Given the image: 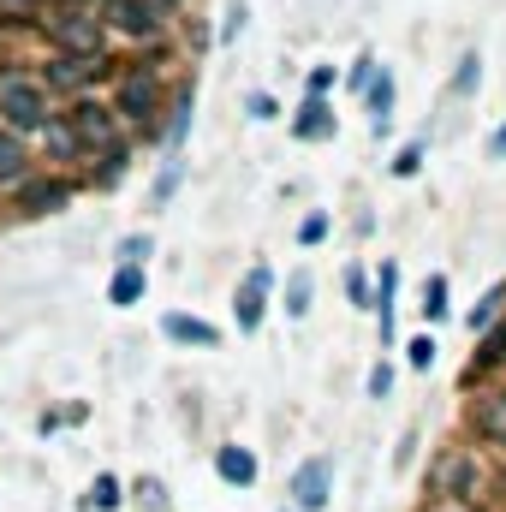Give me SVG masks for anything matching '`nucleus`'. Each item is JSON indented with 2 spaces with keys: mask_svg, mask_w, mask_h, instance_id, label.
Returning <instances> with one entry per match:
<instances>
[{
  "mask_svg": "<svg viewBox=\"0 0 506 512\" xmlns=\"http://www.w3.org/2000/svg\"><path fill=\"white\" fill-rule=\"evenodd\" d=\"M310 292H316L310 268H292V274H286V316H292V322H298V316H310Z\"/></svg>",
  "mask_w": 506,
  "mask_h": 512,
  "instance_id": "obj_23",
  "label": "nucleus"
},
{
  "mask_svg": "<svg viewBox=\"0 0 506 512\" xmlns=\"http://www.w3.org/2000/svg\"><path fill=\"white\" fill-rule=\"evenodd\" d=\"M405 364H411V370H429V364H435V340H429V334H417V340L405 346Z\"/></svg>",
  "mask_w": 506,
  "mask_h": 512,
  "instance_id": "obj_32",
  "label": "nucleus"
},
{
  "mask_svg": "<svg viewBox=\"0 0 506 512\" xmlns=\"http://www.w3.org/2000/svg\"><path fill=\"white\" fill-rule=\"evenodd\" d=\"M149 251H155V245H149V233H126V239H120V262H149Z\"/></svg>",
  "mask_w": 506,
  "mask_h": 512,
  "instance_id": "obj_30",
  "label": "nucleus"
},
{
  "mask_svg": "<svg viewBox=\"0 0 506 512\" xmlns=\"http://www.w3.org/2000/svg\"><path fill=\"white\" fill-rule=\"evenodd\" d=\"M292 137H304V143L334 137V108H328V96H304V108L292 114Z\"/></svg>",
  "mask_w": 506,
  "mask_h": 512,
  "instance_id": "obj_15",
  "label": "nucleus"
},
{
  "mask_svg": "<svg viewBox=\"0 0 506 512\" xmlns=\"http://www.w3.org/2000/svg\"><path fill=\"white\" fill-rule=\"evenodd\" d=\"M215 471H221V483L251 489V483H256V453H251V447H221V453H215Z\"/></svg>",
  "mask_w": 506,
  "mask_h": 512,
  "instance_id": "obj_20",
  "label": "nucleus"
},
{
  "mask_svg": "<svg viewBox=\"0 0 506 512\" xmlns=\"http://www.w3.org/2000/svg\"><path fill=\"white\" fill-rule=\"evenodd\" d=\"M143 292H149V268H143V262H120V268H114V280H108V304L131 310Z\"/></svg>",
  "mask_w": 506,
  "mask_h": 512,
  "instance_id": "obj_18",
  "label": "nucleus"
},
{
  "mask_svg": "<svg viewBox=\"0 0 506 512\" xmlns=\"http://www.w3.org/2000/svg\"><path fill=\"white\" fill-rule=\"evenodd\" d=\"M364 102H370V131H387L393 126V102H399V84H393V66H376V78H370V90H364Z\"/></svg>",
  "mask_w": 506,
  "mask_h": 512,
  "instance_id": "obj_14",
  "label": "nucleus"
},
{
  "mask_svg": "<svg viewBox=\"0 0 506 512\" xmlns=\"http://www.w3.org/2000/svg\"><path fill=\"white\" fill-rule=\"evenodd\" d=\"M393 393V364H376L370 370V399H387Z\"/></svg>",
  "mask_w": 506,
  "mask_h": 512,
  "instance_id": "obj_38",
  "label": "nucleus"
},
{
  "mask_svg": "<svg viewBox=\"0 0 506 512\" xmlns=\"http://www.w3.org/2000/svg\"><path fill=\"white\" fill-rule=\"evenodd\" d=\"M66 126L78 131L84 155H102V149H114V143L131 137V131L120 126V114H114L108 96H72V102H66Z\"/></svg>",
  "mask_w": 506,
  "mask_h": 512,
  "instance_id": "obj_6",
  "label": "nucleus"
},
{
  "mask_svg": "<svg viewBox=\"0 0 506 512\" xmlns=\"http://www.w3.org/2000/svg\"><path fill=\"white\" fill-rule=\"evenodd\" d=\"M423 149H429V143H423V137H411V143L393 155V179H411V173L423 167Z\"/></svg>",
  "mask_w": 506,
  "mask_h": 512,
  "instance_id": "obj_28",
  "label": "nucleus"
},
{
  "mask_svg": "<svg viewBox=\"0 0 506 512\" xmlns=\"http://www.w3.org/2000/svg\"><path fill=\"white\" fill-rule=\"evenodd\" d=\"M268 286H274V268L268 262H256L251 274H245V286H239V298H233V310H239V328L256 334L262 328V316H268Z\"/></svg>",
  "mask_w": 506,
  "mask_h": 512,
  "instance_id": "obj_10",
  "label": "nucleus"
},
{
  "mask_svg": "<svg viewBox=\"0 0 506 512\" xmlns=\"http://www.w3.org/2000/svg\"><path fill=\"white\" fill-rule=\"evenodd\" d=\"M393 292H399V262H381L376 292H370V310H376V322H381V352L393 346Z\"/></svg>",
  "mask_w": 506,
  "mask_h": 512,
  "instance_id": "obj_16",
  "label": "nucleus"
},
{
  "mask_svg": "<svg viewBox=\"0 0 506 512\" xmlns=\"http://www.w3.org/2000/svg\"><path fill=\"white\" fill-rule=\"evenodd\" d=\"M483 84V54L471 48V54H459V72H453V96H471Z\"/></svg>",
  "mask_w": 506,
  "mask_h": 512,
  "instance_id": "obj_24",
  "label": "nucleus"
},
{
  "mask_svg": "<svg viewBox=\"0 0 506 512\" xmlns=\"http://www.w3.org/2000/svg\"><path fill=\"white\" fill-rule=\"evenodd\" d=\"M328 239V215L316 209V215H304V227H298V245H322Z\"/></svg>",
  "mask_w": 506,
  "mask_h": 512,
  "instance_id": "obj_33",
  "label": "nucleus"
},
{
  "mask_svg": "<svg viewBox=\"0 0 506 512\" xmlns=\"http://www.w3.org/2000/svg\"><path fill=\"white\" fill-rule=\"evenodd\" d=\"M120 501H126V495H120V477H96V489H90V501H84V507H96V512H114Z\"/></svg>",
  "mask_w": 506,
  "mask_h": 512,
  "instance_id": "obj_27",
  "label": "nucleus"
},
{
  "mask_svg": "<svg viewBox=\"0 0 506 512\" xmlns=\"http://www.w3.org/2000/svg\"><path fill=\"white\" fill-rule=\"evenodd\" d=\"M447 316V274H429L423 280V322H441Z\"/></svg>",
  "mask_w": 506,
  "mask_h": 512,
  "instance_id": "obj_25",
  "label": "nucleus"
},
{
  "mask_svg": "<svg viewBox=\"0 0 506 512\" xmlns=\"http://www.w3.org/2000/svg\"><path fill=\"white\" fill-rule=\"evenodd\" d=\"M245 30V0H227V24H221V42H233Z\"/></svg>",
  "mask_w": 506,
  "mask_h": 512,
  "instance_id": "obj_37",
  "label": "nucleus"
},
{
  "mask_svg": "<svg viewBox=\"0 0 506 512\" xmlns=\"http://www.w3.org/2000/svg\"><path fill=\"white\" fill-rule=\"evenodd\" d=\"M304 90H310V96H328V90H334V66H310Z\"/></svg>",
  "mask_w": 506,
  "mask_h": 512,
  "instance_id": "obj_36",
  "label": "nucleus"
},
{
  "mask_svg": "<svg viewBox=\"0 0 506 512\" xmlns=\"http://www.w3.org/2000/svg\"><path fill=\"white\" fill-rule=\"evenodd\" d=\"M96 161H102V167H90V185H102V191H108V185H120V179L131 173V137H126V143H114V149H102Z\"/></svg>",
  "mask_w": 506,
  "mask_h": 512,
  "instance_id": "obj_21",
  "label": "nucleus"
},
{
  "mask_svg": "<svg viewBox=\"0 0 506 512\" xmlns=\"http://www.w3.org/2000/svg\"><path fill=\"white\" fill-rule=\"evenodd\" d=\"M48 120H54V96L36 84V72H0V126L36 137Z\"/></svg>",
  "mask_w": 506,
  "mask_h": 512,
  "instance_id": "obj_3",
  "label": "nucleus"
},
{
  "mask_svg": "<svg viewBox=\"0 0 506 512\" xmlns=\"http://www.w3.org/2000/svg\"><path fill=\"white\" fill-rule=\"evenodd\" d=\"M0 24H6V30H24V24H42V6H30V0H0Z\"/></svg>",
  "mask_w": 506,
  "mask_h": 512,
  "instance_id": "obj_26",
  "label": "nucleus"
},
{
  "mask_svg": "<svg viewBox=\"0 0 506 512\" xmlns=\"http://www.w3.org/2000/svg\"><path fill=\"white\" fill-rule=\"evenodd\" d=\"M72 197H78V179H66V173H48V179H24L18 191H12V203H18V215H60V209H72Z\"/></svg>",
  "mask_w": 506,
  "mask_h": 512,
  "instance_id": "obj_7",
  "label": "nucleus"
},
{
  "mask_svg": "<svg viewBox=\"0 0 506 512\" xmlns=\"http://www.w3.org/2000/svg\"><path fill=\"white\" fill-rule=\"evenodd\" d=\"M114 114L120 126L137 137H167V96H161V78L149 66H120L114 72Z\"/></svg>",
  "mask_w": 506,
  "mask_h": 512,
  "instance_id": "obj_1",
  "label": "nucleus"
},
{
  "mask_svg": "<svg viewBox=\"0 0 506 512\" xmlns=\"http://www.w3.org/2000/svg\"><path fill=\"white\" fill-rule=\"evenodd\" d=\"M161 334H167L173 346H203V352L221 346V328L203 322V316H185V310H167V316H161Z\"/></svg>",
  "mask_w": 506,
  "mask_h": 512,
  "instance_id": "obj_12",
  "label": "nucleus"
},
{
  "mask_svg": "<svg viewBox=\"0 0 506 512\" xmlns=\"http://www.w3.org/2000/svg\"><path fill=\"white\" fill-rule=\"evenodd\" d=\"M24 179H30V143L0 126V191H18Z\"/></svg>",
  "mask_w": 506,
  "mask_h": 512,
  "instance_id": "obj_13",
  "label": "nucleus"
},
{
  "mask_svg": "<svg viewBox=\"0 0 506 512\" xmlns=\"http://www.w3.org/2000/svg\"><path fill=\"white\" fill-rule=\"evenodd\" d=\"M292 507L298 512H322L328 501H334V465L328 459H304L298 471H292Z\"/></svg>",
  "mask_w": 506,
  "mask_h": 512,
  "instance_id": "obj_9",
  "label": "nucleus"
},
{
  "mask_svg": "<svg viewBox=\"0 0 506 512\" xmlns=\"http://www.w3.org/2000/svg\"><path fill=\"white\" fill-rule=\"evenodd\" d=\"M447 512H465V507H447Z\"/></svg>",
  "mask_w": 506,
  "mask_h": 512,
  "instance_id": "obj_43",
  "label": "nucleus"
},
{
  "mask_svg": "<svg viewBox=\"0 0 506 512\" xmlns=\"http://www.w3.org/2000/svg\"><path fill=\"white\" fill-rule=\"evenodd\" d=\"M245 108H251V120H274V114H280V102H274V96H262V90H256Z\"/></svg>",
  "mask_w": 506,
  "mask_h": 512,
  "instance_id": "obj_39",
  "label": "nucleus"
},
{
  "mask_svg": "<svg viewBox=\"0 0 506 512\" xmlns=\"http://www.w3.org/2000/svg\"><path fill=\"white\" fill-rule=\"evenodd\" d=\"M30 6H54V0H30Z\"/></svg>",
  "mask_w": 506,
  "mask_h": 512,
  "instance_id": "obj_42",
  "label": "nucleus"
},
{
  "mask_svg": "<svg viewBox=\"0 0 506 512\" xmlns=\"http://www.w3.org/2000/svg\"><path fill=\"white\" fill-rule=\"evenodd\" d=\"M179 173H185V161H179V155H173V161H167V167H161V179H155V203H167V197H173V191H179Z\"/></svg>",
  "mask_w": 506,
  "mask_h": 512,
  "instance_id": "obj_31",
  "label": "nucleus"
},
{
  "mask_svg": "<svg viewBox=\"0 0 506 512\" xmlns=\"http://www.w3.org/2000/svg\"><path fill=\"white\" fill-rule=\"evenodd\" d=\"M137 501H143L149 512H167V489H161L155 477H143V483H137Z\"/></svg>",
  "mask_w": 506,
  "mask_h": 512,
  "instance_id": "obj_34",
  "label": "nucleus"
},
{
  "mask_svg": "<svg viewBox=\"0 0 506 512\" xmlns=\"http://www.w3.org/2000/svg\"><path fill=\"white\" fill-rule=\"evenodd\" d=\"M376 54H370V48H364V54H358V60H352V72H346V84H352V90H370V78H376Z\"/></svg>",
  "mask_w": 506,
  "mask_h": 512,
  "instance_id": "obj_29",
  "label": "nucleus"
},
{
  "mask_svg": "<svg viewBox=\"0 0 506 512\" xmlns=\"http://www.w3.org/2000/svg\"><path fill=\"white\" fill-rule=\"evenodd\" d=\"M501 316H506V280H501V286H489V292H483V304H477V310L465 316V328H471V334H489V328H495Z\"/></svg>",
  "mask_w": 506,
  "mask_h": 512,
  "instance_id": "obj_22",
  "label": "nucleus"
},
{
  "mask_svg": "<svg viewBox=\"0 0 506 512\" xmlns=\"http://www.w3.org/2000/svg\"><path fill=\"white\" fill-rule=\"evenodd\" d=\"M471 429L489 441V447H506V387H483L471 399Z\"/></svg>",
  "mask_w": 506,
  "mask_h": 512,
  "instance_id": "obj_11",
  "label": "nucleus"
},
{
  "mask_svg": "<svg viewBox=\"0 0 506 512\" xmlns=\"http://www.w3.org/2000/svg\"><path fill=\"white\" fill-rule=\"evenodd\" d=\"M155 6H161V12H173V6H179V0H155Z\"/></svg>",
  "mask_w": 506,
  "mask_h": 512,
  "instance_id": "obj_41",
  "label": "nucleus"
},
{
  "mask_svg": "<svg viewBox=\"0 0 506 512\" xmlns=\"http://www.w3.org/2000/svg\"><path fill=\"white\" fill-rule=\"evenodd\" d=\"M120 72V60L114 54H102V60H78V54H48L42 66H36V84L48 90V96H90V84H102V78H114Z\"/></svg>",
  "mask_w": 506,
  "mask_h": 512,
  "instance_id": "obj_4",
  "label": "nucleus"
},
{
  "mask_svg": "<svg viewBox=\"0 0 506 512\" xmlns=\"http://www.w3.org/2000/svg\"><path fill=\"white\" fill-rule=\"evenodd\" d=\"M489 155H495V161H506V126L495 131V137H489Z\"/></svg>",
  "mask_w": 506,
  "mask_h": 512,
  "instance_id": "obj_40",
  "label": "nucleus"
},
{
  "mask_svg": "<svg viewBox=\"0 0 506 512\" xmlns=\"http://www.w3.org/2000/svg\"><path fill=\"white\" fill-rule=\"evenodd\" d=\"M42 36H48V54H78V60H102L108 54V24H102V12L96 6H48L42 12V24H36Z\"/></svg>",
  "mask_w": 506,
  "mask_h": 512,
  "instance_id": "obj_2",
  "label": "nucleus"
},
{
  "mask_svg": "<svg viewBox=\"0 0 506 512\" xmlns=\"http://www.w3.org/2000/svg\"><path fill=\"white\" fill-rule=\"evenodd\" d=\"M435 495H453V501H477L483 495V471H477V453H465V447H447L441 459H435Z\"/></svg>",
  "mask_w": 506,
  "mask_h": 512,
  "instance_id": "obj_8",
  "label": "nucleus"
},
{
  "mask_svg": "<svg viewBox=\"0 0 506 512\" xmlns=\"http://www.w3.org/2000/svg\"><path fill=\"white\" fill-rule=\"evenodd\" d=\"M191 114H197V90H179V96L167 102V155L185 149V137H191Z\"/></svg>",
  "mask_w": 506,
  "mask_h": 512,
  "instance_id": "obj_19",
  "label": "nucleus"
},
{
  "mask_svg": "<svg viewBox=\"0 0 506 512\" xmlns=\"http://www.w3.org/2000/svg\"><path fill=\"white\" fill-rule=\"evenodd\" d=\"M36 137H42V149H48V161H54V167H66V161H84V143H78V131L66 126V114H54V120L36 131Z\"/></svg>",
  "mask_w": 506,
  "mask_h": 512,
  "instance_id": "obj_17",
  "label": "nucleus"
},
{
  "mask_svg": "<svg viewBox=\"0 0 506 512\" xmlns=\"http://www.w3.org/2000/svg\"><path fill=\"white\" fill-rule=\"evenodd\" d=\"M346 292H352V304L370 310V274H364V268H346Z\"/></svg>",
  "mask_w": 506,
  "mask_h": 512,
  "instance_id": "obj_35",
  "label": "nucleus"
},
{
  "mask_svg": "<svg viewBox=\"0 0 506 512\" xmlns=\"http://www.w3.org/2000/svg\"><path fill=\"white\" fill-rule=\"evenodd\" d=\"M96 12H102L108 36H120V42H137V48H161L167 42V12L155 0H102Z\"/></svg>",
  "mask_w": 506,
  "mask_h": 512,
  "instance_id": "obj_5",
  "label": "nucleus"
}]
</instances>
